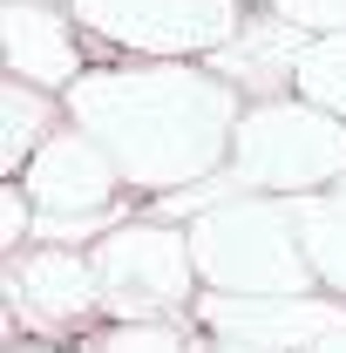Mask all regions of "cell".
<instances>
[{
  "label": "cell",
  "instance_id": "1",
  "mask_svg": "<svg viewBox=\"0 0 346 353\" xmlns=\"http://www.w3.org/2000/svg\"><path fill=\"white\" fill-rule=\"evenodd\" d=\"M61 116L109 150L130 190L170 197L217 176L245 102L217 68L150 61V68H88L61 95Z\"/></svg>",
  "mask_w": 346,
  "mask_h": 353
},
{
  "label": "cell",
  "instance_id": "2",
  "mask_svg": "<svg viewBox=\"0 0 346 353\" xmlns=\"http://www.w3.org/2000/svg\"><path fill=\"white\" fill-rule=\"evenodd\" d=\"M190 259L211 292H319L292 197L238 190L190 218Z\"/></svg>",
  "mask_w": 346,
  "mask_h": 353
},
{
  "label": "cell",
  "instance_id": "3",
  "mask_svg": "<svg viewBox=\"0 0 346 353\" xmlns=\"http://www.w3.org/2000/svg\"><path fill=\"white\" fill-rule=\"evenodd\" d=\"M231 183L258 197H312L346 176V123L299 95H272L238 116L231 136Z\"/></svg>",
  "mask_w": 346,
  "mask_h": 353
},
{
  "label": "cell",
  "instance_id": "4",
  "mask_svg": "<svg viewBox=\"0 0 346 353\" xmlns=\"http://www.w3.org/2000/svg\"><path fill=\"white\" fill-rule=\"evenodd\" d=\"M95 285L116 319H170L197 306V259H190V224L170 218H130L109 238H95Z\"/></svg>",
  "mask_w": 346,
  "mask_h": 353
},
{
  "label": "cell",
  "instance_id": "5",
  "mask_svg": "<svg viewBox=\"0 0 346 353\" xmlns=\"http://www.w3.org/2000/svg\"><path fill=\"white\" fill-rule=\"evenodd\" d=\"M95 41L150 54V61H211L245 34V0H68Z\"/></svg>",
  "mask_w": 346,
  "mask_h": 353
},
{
  "label": "cell",
  "instance_id": "6",
  "mask_svg": "<svg viewBox=\"0 0 346 353\" xmlns=\"http://www.w3.org/2000/svg\"><path fill=\"white\" fill-rule=\"evenodd\" d=\"M197 326L265 353H305L346 333V299L340 292H204Z\"/></svg>",
  "mask_w": 346,
  "mask_h": 353
},
{
  "label": "cell",
  "instance_id": "7",
  "mask_svg": "<svg viewBox=\"0 0 346 353\" xmlns=\"http://www.w3.org/2000/svg\"><path fill=\"white\" fill-rule=\"evenodd\" d=\"M28 197L41 218H95V211H116V190H123V170L109 163V150L88 130L61 123L34 150V163L21 170Z\"/></svg>",
  "mask_w": 346,
  "mask_h": 353
},
{
  "label": "cell",
  "instance_id": "8",
  "mask_svg": "<svg viewBox=\"0 0 346 353\" xmlns=\"http://www.w3.org/2000/svg\"><path fill=\"white\" fill-rule=\"evenodd\" d=\"M7 306L28 326H75L102 306V285H95V265L75 245H34V252H14L7 259Z\"/></svg>",
  "mask_w": 346,
  "mask_h": 353
},
{
  "label": "cell",
  "instance_id": "9",
  "mask_svg": "<svg viewBox=\"0 0 346 353\" xmlns=\"http://www.w3.org/2000/svg\"><path fill=\"white\" fill-rule=\"evenodd\" d=\"M0 48H7V75L34 88H68L82 82V48H75V28L68 14H54V0H7L0 7Z\"/></svg>",
  "mask_w": 346,
  "mask_h": 353
},
{
  "label": "cell",
  "instance_id": "10",
  "mask_svg": "<svg viewBox=\"0 0 346 353\" xmlns=\"http://www.w3.org/2000/svg\"><path fill=\"white\" fill-rule=\"evenodd\" d=\"M312 34H299L292 21H278V14H265V21H245V34L231 48H217L211 54V68L224 75L231 88H252L258 102H272L278 88L299 75V54Z\"/></svg>",
  "mask_w": 346,
  "mask_h": 353
},
{
  "label": "cell",
  "instance_id": "11",
  "mask_svg": "<svg viewBox=\"0 0 346 353\" xmlns=\"http://www.w3.org/2000/svg\"><path fill=\"white\" fill-rule=\"evenodd\" d=\"M292 204H299V238H305L312 272H319V292L346 299V176L333 190H312V197H292Z\"/></svg>",
  "mask_w": 346,
  "mask_h": 353
},
{
  "label": "cell",
  "instance_id": "12",
  "mask_svg": "<svg viewBox=\"0 0 346 353\" xmlns=\"http://www.w3.org/2000/svg\"><path fill=\"white\" fill-rule=\"evenodd\" d=\"M54 130H61V123H54V95L7 75V88H0V170L21 176Z\"/></svg>",
  "mask_w": 346,
  "mask_h": 353
},
{
  "label": "cell",
  "instance_id": "13",
  "mask_svg": "<svg viewBox=\"0 0 346 353\" xmlns=\"http://www.w3.org/2000/svg\"><path fill=\"white\" fill-rule=\"evenodd\" d=\"M292 95L346 123V34H312V41H305L299 75H292Z\"/></svg>",
  "mask_w": 346,
  "mask_h": 353
},
{
  "label": "cell",
  "instance_id": "14",
  "mask_svg": "<svg viewBox=\"0 0 346 353\" xmlns=\"http://www.w3.org/2000/svg\"><path fill=\"white\" fill-rule=\"evenodd\" d=\"M88 353H190V340L176 333L170 319H123V326H109Z\"/></svg>",
  "mask_w": 346,
  "mask_h": 353
},
{
  "label": "cell",
  "instance_id": "15",
  "mask_svg": "<svg viewBox=\"0 0 346 353\" xmlns=\"http://www.w3.org/2000/svg\"><path fill=\"white\" fill-rule=\"evenodd\" d=\"M272 14L299 34H346V0H272Z\"/></svg>",
  "mask_w": 346,
  "mask_h": 353
},
{
  "label": "cell",
  "instance_id": "16",
  "mask_svg": "<svg viewBox=\"0 0 346 353\" xmlns=\"http://www.w3.org/2000/svg\"><path fill=\"white\" fill-rule=\"evenodd\" d=\"M34 197H28V183L14 176L7 190H0V252H21V238H34Z\"/></svg>",
  "mask_w": 346,
  "mask_h": 353
},
{
  "label": "cell",
  "instance_id": "17",
  "mask_svg": "<svg viewBox=\"0 0 346 353\" xmlns=\"http://www.w3.org/2000/svg\"><path fill=\"white\" fill-rule=\"evenodd\" d=\"M190 353H265V347H245V340H190Z\"/></svg>",
  "mask_w": 346,
  "mask_h": 353
},
{
  "label": "cell",
  "instance_id": "18",
  "mask_svg": "<svg viewBox=\"0 0 346 353\" xmlns=\"http://www.w3.org/2000/svg\"><path fill=\"white\" fill-rule=\"evenodd\" d=\"M305 353H346V333H333V340H319V347H305Z\"/></svg>",
  "mask_w": 346,
  "mask_h": 353
},
{
  "label": "cell",
  "instance_id": "19",
  "mask_svg": "<svg viewBox=\"0 0 346 353\" xmlns=\"http://www.w3.org/2000/svg\"><path fill=\"white\" fill-rule=\"evenodd\" d=\"M7 353H61V347H7Z\"/></svg>",
  "mask_w": 346,
  "mask_h": 353
}]
</instances>
